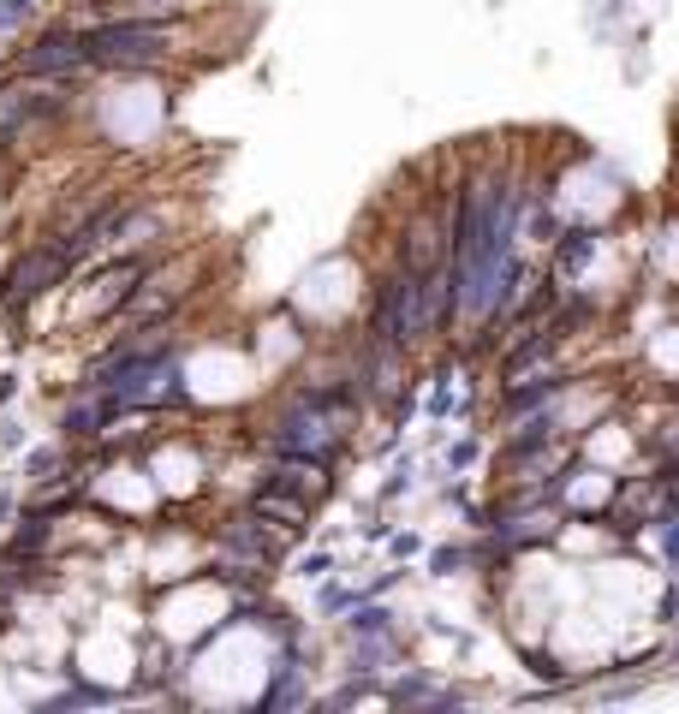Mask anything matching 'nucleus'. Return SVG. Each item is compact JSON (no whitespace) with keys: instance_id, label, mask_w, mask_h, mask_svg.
I'll list each match as a JSON object with an SVG mask.
<instances>
[{"instance_id":"1","label":"nucleus","mask_w":679,"mask_h":714,"mask_svg":"<svg viewBox=\"0 0 679 714\" xmlns=\"http://www.w3.org/2000/svg\"><path fill=\"white\" fill-rule=\"evenodd\" d=\"M168 48V24L156 19H120L84 30V60H149Z\"/></svg>"},{"instance_id":"2","label":"nucleus","mask_w":679,"mask_h":714,"mask_svg":"<svg viewBox=\"0 0 679 714\" xmlns=\"http://www.w3.org/2000/svg\"><path fill=\"white\" fill-rule=\"evenodd\" d=\"M60 274H66V250L60 245H42V250H30V257H18L7 274V304H30L36 292H48Z\"/></svg>"},{"instance_id":"4","label":"nucleus","mask_w":679,"mask_h":714,"mask_svg":"<svg viewBox=\"0 0 679 714\" xmlns=\"http://www.w3.org/2000/svg\"><path fill=\"white\" fill-rule=\"evenodd\" d=\"M102 423H108V405H72V411H66V429H72V435H96Z\"/></svg>"},{"instance_id":"3","label":"nucleus","mask_w":679,"mask_h":714,"mask_svg":"<svg viewBox=\"0 0 679 714\" xmlns=\"http://www.w3.org/2000/svg\"><path fill=\"white\" fill-rule=\"evenodd\" d=\"M84 66V36H72V30H48V36H36L30 48H24V72H78Z\"/></svg>"},{"instance_id":"6","label":"nucleus","mask_w":679,"mask_h":714,"mask_svg":"<svg viewBox=\"0 0 679 714\" xmlns=\"http://www.w3.org/2000/svg\"><path fill=\"white\" fill-rule=\"evenodd\" d=\"M0 518H7V494H0Z\"/></svg>"},{"instance_id":"5","label":"nucleus","mask_w":679,"mask_h":714,"mask_svg":"<svg viewBox=\"0 0 679 714\" xmlns=\"http://www.w3.org/2000/svg\"><path fill=\"white\" fill-rule=\"evenodd\" d=\"M257 513H269V518H286V525H298L305 518V501H286V494H257Z\"/></svg>"}]
</instances>
